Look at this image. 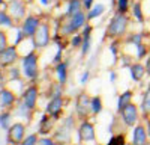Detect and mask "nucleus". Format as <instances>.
<instances>
[{"label": "nucleus", "mask_w": 150, "mask_h": 145, "mask_svg": "<svg viewBox=\"0 0 150 145\" xmlns=\"http://www.w3.org/2000/svg\"><path fill=\"white\" fill-rule=\"evenodd\" d=\"M131 18L128 14H123V12H114L112 17L110 18L107 29H105V38L108 39H120L123 36H126L128 27H129Z\"/></svg>", "instance_id": "f257e3e1"}, {"label": "nucleus", "mask_w": 150, "mask_h": 145, "mask_svg": "<svg viewBox=\"0 0 150 145\" xmlns=\"http://www.w3.org/2000/svg\"><path fill=\"white\" fill-rule=\"evenodd\" d=\"M20 67L24 79L29 82H38L41 76V67H39V53L36 52V48H32L26 55L21 56Z\"/></svg>", "instance_id": "f03ea898"}, {"label": "nucleus", "mask_w": 150, "mask_h": 145, "mask_svg": "<svg viewBox=\"0 0 150 145\" xmlns=\"http://www.w3.org/2000/svg\"><path fill=\"white\" fill-rule=\"evenodd\" d=\"M53 41V35H51V24L50 21H42L39 29L36 30L35 36L32 38L33 42V48L36 50H44L50 45V42Z\"/></svg>", "instance_id": "7ed1b4c3"}, {"label": "nucleus", "mask_w": 150, "mask_h": 145, "mask_svg": "<svg viewBox=\"0 0 150 145\" xmlns=\"http://www.w3.org/2000/svg\"><path fill=\"white\" fill-rule=\"evenodd\" d=\"M90 103H92V97L87 94V92H80L77 97H75V115H77L81 121L83 119H87L89 115H92V107H90Z\"/></svg>", "instance_id": "20e7f679"}, {"label": "nucleus", "mask_w": 150, "mask_h": 145, "mask_svg": "<svg viewBox=\"0 0 150 145\" xmlns=\"http://www.w3.org/2000/svg\"><path fill=\"white\" fill-rule=\"evenodd\" d=\"M21 55L18 52V47L15 44H9L5 50L0 53V68L8 70L20 62Z\"/></svg>", "instance_id": "39448f33"}, {"label": "nucleus", "mask_w": 150, "mask_h": 145, "mask_svg": "<svg viewBox=\"0 0 150 145\" xmlns=\"http://www.w3.org/2000/svg\"><path fill=\"white\" fill-rule=\"evenodd\" d=\"M39 97H41L39 85H36V83L33 82L32 85H29V86L20 94V100L26 104L30 111L35 112L36 107H38V100H39Z\"/></svg>", "instance_id": "423d86ee"}, {"label": "nucleus", "mask_w": 150, "mask_h": 145, "mask_svg": "<svg viewBox=\"0 0 150 145\" xmlns=\"http://www.w3.org/2000/svg\"><path fill=\"white\" fill-rule=\"evenodd\" d=\"M77 135H78V141L81 144H92L96 141V130H95V124L90 123L89 119H83L78 130H77Z\"/></svg>", "instance_id": "0eeeda50"}, {"label": "nucleus", "mask_w": 150, "mask_h": 145, "mask_svg": "<svg viewBox=\"0 0 150 145\" xmlns=\"http://www.w3.org/2000/svg\"><path fill=\"white\" fill-rule=\"evenodd\" d=\"M26 131H27V127L24 123H21V121L14 123L8 130V144L9 145H20L24 141V138L27 136Z\"/></svg>", "instance_id": "6e6552de"}, {"label": "nucleus", "mask_w": 150, "mask_h": 145, "mask_svg": "<svg viewBox=\"0 0 150 145\" xmlns=\"http://www.w3.org/2000/svg\"><path fill=\"white\" fill-rule=\"evenodd\" d=\"M120 118H122V123L126 127H135L140 123V107L132 101L129 106H126L122 111Z\"/></svg>", "instance_id": "1a4fd4ad"}, {"label": "nucleus", "mask_w": 150, "mask_h": 145, "mask_svg": "<svg viewBox=\"0 0 150 145\" xmlns=\"http://www.w3.org/2000/svg\"><path fill=\"white\" fill-rule=\"evenodd\" d=\"M6 11L9 12V15L17 21H23L27 17V6L24 3V0H8Z\"/></svg>", "instance_id": "9d476101"}, {"label": "nucleus", "mask_w": 150, "mask_h": 145, "mask_svg": "<svg viewBox=\"0 0 150 145\" xmlns=\"http://www.w3.org/2000/svg\"><path fill=\"white\" fill-rule=\"evenodd\" d=\"M65 97H54V98H50L47 106H45V113L50 115L54 121H57L59 118H62L63 115V109H65Z\"/></svg>", "instance_id": "9b49d317"}, {"label": "nucleus", "mask_w": 150, "mask_h": 145, "mask_svg": "<svg viewBox=\"0 0 150 145\" xmlns=\"http://www.w3.org/2000/svg\"><path fill=\"white\" fill-rule=\"evenodd\" d=\"M41 23H42V20H41V17H39V15L30 14V15H27L26 18H24V20L20 23V27L23 29V32H24V33H26L27 38H30V39H32L33 36H35V33H36V30L39 29Z\"/></svg>", "instance_id": "f8f14e48"}, {"label": "nucleus", "mask_w": 150, "mask_h": 145, "mask_svg": "<svg viewBox=\"0 0 150 145\" xmlns=\"http://www.w3.org/2000/svg\"><path fill=\"white\" fill-rule=\"evenodd\" d=\"M18 98L20 97H17V94L12 89L2 88L0 89V111H12L15 107Z\"/></svg>", "instance_id": "ddd939ff"}, {"label": "nucleus", "mask_w": 150, "mask_h": 145, "mask_svg": "<svg viewBox=\"0 0 150 145\" xmlns=\"http://www.w3.org/2000/svg\"><path fill=\"white\" fill-rule=\"evenodd\" d=\"M149 144V133L146 124L138 123L132 127V145H147Z\"/></svg>", "instance_id": "4468645a"}, {"label": "nucleus", "mask_w": 150, "mask_h": 145, "mask_svg": "<svg viewBox=\"0 0 150 145\" xmlns=\"http://www.w3.org/2000/svg\"><path fill=\"white\" fill-rule=\"evenodd\" d=\"M92 32H93V26L92 24H89L87 23L86 26L83 27V30H81V35H83V44H81V56L83 57H86L87 55L90 53V50H92Z\"/></svg>", "instance_id": "2eb2a0df"}, {"label": "nucleus", "mask_w": 150, "mask_h": 145, "mask_svg": "<svg viewBox=\"0 0 150 145\" xmlns=\"http://www.w3.org/2000/svg\"><path fill=\"white\" fill-rule=\"evenodd\" d=\"M128 70H129V77H131V80L135 82V83H140V82L147 76L146 67H144V64H141V62H132V64L128 67Z\"/></svg>", "instance_id": "dca6fc26"}, {"label": "nucleus", "mask_w": 150, "mask_h": 145, "mask_svg": "<svg viewBox=\"0 0 150 145\" xmlns=\"http://www.w3.org/2000/svg\"><path fill=\"white\" fill-rule=\"evenodd\" d=\"M54 74H56V80L62 85H66L68 77H69V62L68 60H62L60 64H57L54 67Z\"/></svg>", "instance_id": "f3484780"}, {"label": "nucleus", "mask_w": 150, "mask_h": 145, "mask_svg": "<svg viewBox=\"0 0 150 145\" xmlns=\"http://www.w3.org/2000/svg\"><path fill=\"white\" fill-rule=\"evenodd\" d=\"M53 127H54V119L44 112V115L41 116V121H39V126H38V135L48 136V133H51Z\"/></svg>", "instance_id": "a211bd4d"}, {"label": "nucleus", "mask_w": 150, "mask_h": 145, "mask_svg": "<svg viewBox=\"0 0 150 145\" xmlns=\"http://www.w3.org/2000/svg\"><path fill=\"white\" fill-rule=\"evenodd\" d=\"M132 101H134V91L132 89H126V91H123L122 94H119V97H117V106H116L117 113L120 115L123 109L126 106H129Z\"/></svg>", "instance_id": "6ab92c4d"}, {"label": "nucleus", "mask_w": 150, "mask_h": 145, "mask_svg": "<svg viewBox=\"0 0 150 145\" xmlns=\"http://www.w3.org/2000/svg\"><path fill=\"white\" fill-rule=\"evenodd\" d=\"M71 128H68L66 126H63V124H60V127L56 130V133H54V141L59 144V145H68V144H71L69 141H71Z\"/></svg>", "instance_id": "aec40b11"}, {"label": "nucleus", "mask_w": 150, "mask_h": 145, "mask_svg": "<svg viewBox=\"0 0 150 145\" xmlns=\"http://www.w3.org/2000/svg\"><path fill=\"white\" fill-rule=\"evenodd\" d=\"M15 115H18L20 118H23V119H26V121H30L32 118H33V111H30V109L26 106V104H24L20 98H18V101H17V104H15Z\"/></svg>", "instance_id": "412c9836"}, {"label": "nucleus", "mask_w": 150, "mask_h": 145, "mask_svg": "<svg viewBox=\"0 0 150 145\" xmlns=\"http://www.w3.org/2000/svg\"><path fill=\"white\" fill-rule=\"evenodd\" d=\"M140 112L144 118H150V85L146 88V91L141 95V106Z\"/></svg>", "instance_id": "4be33fe9"}, {"label": "nucleus", "mask_w": 150, "mask_h": 145, "mask_svg": "<svg viewBox=\"0 0 150 145\" xmlns=\"http://www.w3.org/2000/svg\"><path fill=\"white\" fill-rule=\"evenodd\" d=\"M83 2L81 0H68V6H66V11H65V18H71L74 17L75 14H78L80 11H83Z\"/></svg>", "instance_id": "5701e85b"}, {"label": "nucleus", "mask_w": 150, "mask_h": 145, "mask_svg": "<svg viewBox=\"0 0 150 145\" xmlns=\"http://www.w3.org/2000/svg\"><path fill=\"white\" fill-rule=\"evenodd\" d=\"M131 14H132V17L138 23H144L146 15H144V9H143V2H141V0H135V2L132 3Z\"/></svg>", "instance_id": "b1692460"}, {"label": "nucleus", "mask_w": 150, "mask_h": 145, "mask_svg": "<svg viewBox=\"0 0 150 145\" xmlns=\"http://www.w3.org/2000/svg\"><path fill=\"white\" fill-rule=\"evenodd\" d=\"M105 12V5L104 3H95L89 11H87V20L92 21V20H96L99 17H102Z\"/></svg>", "instance_id": "393cba45"}, {"label": "nucleus", "mask_w": 150, "mask_h": 145, "mask_svg": "<svg viewBox=\"0 0 150 145\" xmlns=\"http://www.w3.org/2000/svg\"><path fill=\"white\" fill-rule=\"evenodd\" d=\"M3 27H8V29L15 27V20L9 15V12L6 9H0V29Z\"/></svg>", "instance_id": "a878e982"}, {"label": "nucleus", "mask_w": 150, "mask_h": 145, "mask_svg": "<svg viewBox=\"0 0 150 145\" xmlns=\"http://www.w3.org/2000/svg\"><path fill=\"white\" fill-rule=\"evenodd\" d=\"M8 72V79L11 83H14V82H23V71H21V67L18 65H14V67H11L6 70Z\"/></svg>", "instance_id": "bb28decb"}, {"label": "nucleus", "mask_w": 150, "mask_h": 145, "mask_svg": "<svg viewBox=\"0 0 150 145\" xmlns=\"http://www.w3.org/2000/svg\"><path fill=\"white\" fill-rule=\"evenodd\" d=\"M12 118H14L12 111H0V127L8 131L9 127L14 124L12 123Z\"/></svg>", "instance_id": "cd10ccee"}, {"label": "nucleus", "mask_w": 150, "mask_h": 145, "mask_svg": "<svg viewBox=\"0 0 150 145\" xmlns=\"http://www.w3.org/2000/svg\"><path fill=\"white\" fill-rule=\"evenodd\" d=\"M125 41H126L128 44H132L134 47L140 45L144 42V32H137V33H129L126 35V38H125Z\"/></svg>", "instance_id": "c85d7f7f"}, {"label": "nucleus", "mask_w": 150, "mask_h": 145, "mask_svg": "<svg viewBox=\"0 0 150 145\" xmlns=\"http://www.w3.org/2000/svg\"><path fill=\"white\" fill-rule=\"evenodd\" d=\"M90 107H92V115H99L102 111H104V103H102V98L99 95H93L92 97V103H90Z\"/></svg>", "instance_id": "c756f323"}, {"label": "nucleus", "mask_w": 150, "mask_h": 145, "mask_svg": "<svg viewBox=\"0 0 150 145\" xmlns=\"http://www.w3.org/2000/svg\"><path fill=\"white\" fill-rule=\"evenodd\" d=\"M63 88H65V85H62V83H59V82L56 80L54 83L50 85L48 97H50V98H54V97H62V95H63Z\"/></svg>", "instance_id": "7c9ffc66"}, {"label": "nucleus", "mask_w": 150, "mask_h": 145, "mask_svg": "<svg viewBox=\"0 0 150 145\" xmlns=\"http://www.w3.org/2000/svg\"><path fill=\"white\" fill-rule=\"evenodd\" d=\"M134 3V0H116V11L117 12H123V14H128V11L131 9Z\"/></svg>", "instance_id": "2f4dec72"}, {"label": "nucleus", "mask_w": 150, "mask_h": 145, "mask_svg": "<svg viewBox=\"0 0 150 145\" xmlns=\"http://www.w3.org/2000/svg\"><path fill=\"white\" fill-rule=\"evenodd\" d=\"M149 53H150V50H149V45H147V44H144V42L135 47V57L138 59V60L146 59V57L149 56Z\"/></svg>", "instance_id": "473e14b6"}, {"label": "nucleus", "mask_w": 150, "mask_h": 145, "mask_svg": "<svg viewBox=\"0 0 150 145\" xmlns=\"http://www.w3.org/2000/svg\"><path fill=\"white\" fill-rule=\"evenodd\" d=\"M107 145H126V136L123 133H116L110 138Z\"/></svg>", "instance_id": "72a5a7b5"}, {"label": "nucleus", "mask_w": 150, "mask_h": 145, "mask_svg": "<svg viewBox=\"0 0 150 145\" xmlns=\"http://www.w3.org/2000/svg\"><path fill=\"white\" fill-rule=\"evenodd\" d=\"M81 44H83V35L81 33H75L69 38V45L72 50H77V48H81Z\"/></svg>", "instance_id": "f704fd0d"}, {"label": "nucleus", "mask_w": 150, "mask_h": 145, "mask_svg": "<svg viewBox=\"0 0 150 145\" xmlns=\"http://www.w3.org/2000/svg\"><path fill=\"white\" fill-rule=\"evenodd\" d=\"M39 135L38 133H32V135H27L24 138V141L20 145H39Z\"/></svg>", "instance_id": "c9c22d12"}, {"label": "nucleus", "mask_w": 150, "mask_h": 145, "mask_svg": "<svg viewBox=\"0 0 150 145\" xmlns=\"http://www.w3.org/2000/svg\"><path fill=\"white\" fill-rule=\"evenodd\" d=\"M9 45V39H8V33L6 30L0 29V53H2L5 48Z\"/></svg>", "instance_id": "e433bc0d"}, {"label": "nucleus", "mask_w": 150, "mask_h": 145, "mask_svg": "<svg viewBox=\"0 0 150 145\" xmlns=\"http://www.w3.org/2000/svg\"><path fill=\"white\" fill-rule=\"evenodd\" d=\"M24 39H30V38H27V36H26V33H24L23 32V29L21 27H17V35H15V39H14V44L18 47Z\"/></svg>", "instance_id": "4c0bfd02"}, {"label": "nucleus", "mask_w": 150, "mask_h": 145, "mask_svg": "<svg viewBox=\"0 0 150 145\" xmlns=\"http://www.w3.org/2000/svg\"><path fill=\"white\" fill-rule=\"evenodd\" d=\"M120 44V39H112L111 42H110V52H111V55H112V57H117L119 56V53H120V50H119V48H117V45Z\"/></svg>", "instance_id": "58836bf2"}, {"label": "nucleus", "mask_w": 150, "mask_h": 145, "mask_svg": "<svg viewBox=\"0 0 150 145\" xmlns=\"http://www.w3.org/2000/svg\"><path fill=\"white\" fill-rule=\"evenodd\" d=\"M9 83V79H8V72L6 70L0 68V89L2 88H6V85Z\"/></svg>", "instance_id": "ea45409f"}, {"label": "nucleus", "mask_w": 150, "mask_h": 145, "mask_svg": "<svg viewBox=\"0 0 150 145\" xmlns=\"http://www.w3.org/2000/svg\"><path fill=\"white\" fill-rule=\"evenodd\" d=\"M62 124H63V126H66L68 128H74V126H75V116L74 115H68L66 118H63V119H62Z\"/></svg>", "instance_id": "a19ab883"}, {"label": "nucleus", "mask_w": 150, "mask_h": 145, "mask_svg": "<svg viewBox=\"0 0 150 145\" xmlns=\"http://www.w3.org/2000/svg\"><path fill=\"white\" fill-rule=\"evenodd\" d=\"M89 79H90V70H84L81 72V77H80V85H81V86H84V85L89 82Z\"/></svg>", "instance_id": "79ce46f5"}, {"label": "nucleus", "mask_w": 150, "mask_h": 145, "mask_svg": "<svg viewBox=\"0 0 150 145\" xmlns=\"http://www.w3.org/2000/svg\"><path fill=\"white\" fill-rule=\"evenodd\" d=\"M57 142L54 138H48V136H41L39 138V145H56Z\"/></svg>", "instance_id": "37998d69"}, {"label": "nucleus", "mask_w": 150, "mask_h": 145, "mask_svg": "<svg viewBox=\"0 0 150 145\" xmlns=\"http://www.w3.org/2000/svg\"><path fill=\"white\" fill-rule=\"evenodd\" d=\"M83 2V8L86 9V11H89L93 5H95V0H81Z\"/></svg>", "instance_id": "c03bdc74"}, {"label": "nucleus", "mask_w": 150, "mask_h": 145, "mask_svg": "<svg viewBox=\"0 0 150 145\" xmlns=\"http://www.w3.org/2000/svg\"><path fill=\"white\" fill-rule=\"evenodd\" d=\"M144 67H146V72H147V76L150 77V53H149V56L144 59Z\"/></svg>", "instance_id": "a18cd8bd"}, {"label": "nucleus", "mask_w": 150, "mask_h": 145, "mask_svg": "<svg viewBox=\"0 0 150 145\" xmlns=\"http://www.w3.org/2000/svg\"><path fill=\"white\" fill-rule=\"evenodd\" d=\"M53 2H54V0H39L41 6H44V8H48V6H51V5H53Z\"/></svg>", "instance_id": "49530a36"}, {"label": "nucleus", "mask_w": 150, "mask_h": 145, "mask_svg": "<svg viewBox=\"0 0 150 145\" xmlns=\"http://www.w3.org/2000/svg\"><path fill=\"white\" fill-rule=\"evenodd\" d=\"M108 72H110V82H111V83H114V82L117 80V72H116V71H112V70L108 71Z\"/></svg>", "instance_id": "de8ad7c7"}, {"label": "nucleus", "mask_w": 150, "mask_h": 145, "mask_svg": "<svg viewBox=\"0 0 150 145\" xmlns=\"http://www.w3.org/2000/svg\"><path fill=\"white\" fill-rule=\"evenodd\" d=\"M146 128L149 133V141H150V118H146Z\"/></svg>", "instance_id": "09e8293b"}, {"label": "nucleus", "mask_w": 150, "mask_h": 145, "mask_svg": "<svg viewBox=\"0 0 150 145\" xmlns=\"http://www.w3.org/2000/svg\"><path fill=\"white\" fill-rule=\"evenodd\" d=\"M6 5H8V2H5V0H0V9H2V8L6 9Z\"/></svg>", "instance_id": "8fccbe9b"}, {"label": "nucleus", "mask_w": 150, "mask_h": 145, "mask_svg": "<svg viewBox=\"0 0 150 145\" xmlns=\"http://www.w3.org/2000/svg\"><path fill=\"white\" fill-rule=\"evenodd\" d=\"M68 145H80V144H68Z\"/></svg>", "instance_id": "3c124183"}, {"label": "nucleus", "mask_w": 150, "mask_h": 145, "mask_svg": "<svg viewBox=\"0 0 150 145\" xmlns=\"http://www.w3.org/2000/svg\"><path fill=\"white\" fill-rule=\"evenodd\" d=\"M112 3H116V0H112Z\"/></svg>", "instance_id": "603ef678"}, {"label": "nucleus", "mask_w": 150, "mask_h": 145, "mask_svg": "<svg viewBox=\"0 0 150 145\" xmlns=\"http://www.w3.org/2000/svg\"><path fill=\"white\" fill-rule=\"evenodd\" d=\"M147 145H150V141H149V144H147Z\"/></svg>", "instance_id": "864d4df0"}, {"label": "nucleus", "mask_w": 150, "mask_h": 145, "mask_svg": "<svg viewBox=\"0 0 150 145\" xmlns=\"http://www.w3.org/2000/svg\"><path fill=\"white\" fill-rule=\"evenodd\" d=\"M56 145H59V144H56Z\"/></svg>", "instance_id": "5fc2aeb1"}]
</instances>
